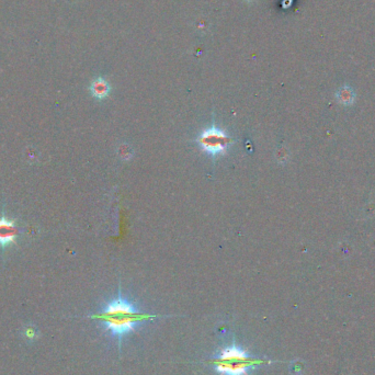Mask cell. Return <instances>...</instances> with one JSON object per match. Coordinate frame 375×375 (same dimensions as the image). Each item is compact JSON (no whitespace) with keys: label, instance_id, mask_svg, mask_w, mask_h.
<instances>
[{"label":"cell","instance_id":"1","mask_svg":"<svg viewBox=\"0 0 375 375\" xmlns=\"http://www.w3.org/2000/svg\"><path fill=\"white\" fill-rule=\"evenodd\" d=\"M91 317L99 320L105 330L121 340L125 334L134 332L138 326L157 316L141 312L132 302L125 300L119 294L117 298L109 302L99 312Z\"/></svg>","mask_w":375,"mask_h":375},{"label":"cell","instance_id":"2","mask_svg":"<svg viewBox=\"0 0 375 375\" xmlns=\"http://www.w3.org/2000/svg\"><path fill=\"white\" fill-rule=\"evenodd\" d=\"M214 370L221 375H249V373L262 364L271 363L251 356L237 346H230L221 351L220 354L208 361Z\"/></svg>","mask_w":375,"mask_h":375},{"label":"cell","instance_id":"3","mask_svg":"<svg viewBox=\"0 0 375 375\" xmlns=\"http://www.w3.org/2000/svg\"><path fill=\"white\" fill-rule=\"evenodd\" d=\"M195 143L204 153L212 157H217L227 153L230 145H233L234 140L224 129L213 124L196 137Z\"/></svg>","mask_w":375,"mask_h":375},{"label":"cell","instance_id":"4","mask_svg":"<svg viewBox=\"0 0 375 375\" xmlns=\"http://www.w3.org/2000/svg\"><path fill=\"white\" fill-rule=\"evenodd\" d=\"M18 229L15 223L6 217H0V247H7L15 242Z\"/></svg>","mask_w":375,"mask_h":375},{"label":"cell","instance_id":"5","mask_svg":"<svg viewBox=\"0 0 375 375\" xmlns=\"http://www.w3.org/2000/svg\"><path fill=\"white\" fill-rule=\"evenodd\" d=\"M111 91V86L109 82L104 77H98L96 79L92 80V83L90 84V92L93 98L96 99H105L106 97L110 95Z\"/></svg>","mask_w":375,"mask_h":375},{"label":"cell","instance_id":"6","mask_svg":"<svg viewBox=\"0 0 375 375\" xmlns=\"http://www.w3.org/2000/svg\"><path fill=\"white\" fill-rule=\"evenodd\" d=\"M334 97H336V100L341 105L345 106H350L355 102V92L352 87L348 86V84H343L340 88L338 89L334 93Z\"/></svg>","mask_w":375,"mask_h":375},{"label":"cell","instance_id":"7","mask_svg":"<svg viewBox=\"0 0 375 375\" xmlns=\"http://www.w3.org/2000/svg\"><path fill=\"white\" fill-rule=\"evenodd\" d=\"M244 1H246V2H248V3H251V2H253V1H256V0H244Z\"/></svg>","mask_w":375,"mask_h":375}]
</instances>
